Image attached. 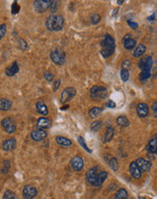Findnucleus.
I'll return each instance as SVG.
<instances>
[{"label": "nucleus", "instance_id": "obj_1", "mask_svg": "<svg viewBox=\"0 0 157 199\" xmlns=\"http://www.w3.org/2000/svg\"><path fill=\"white\" fill-rule=\"evenodd\" d=\"M100 45H101V51L100 54L104 58H109L110 57L116 49V44H115V39L109 33H106L103 37L102 40L100 41Z\"/></svg>", "mask_w": 157, "mask_h": 199}, {"label": "nucleus", "instance_id": "obj_2", "mask_svg": "<svg viewBox=\"0 0 157 199\" xmlns=\"http://www.w3.org/2000/svg\"><path fill=\"white\" fill-rule=\"evenodd\" d=\"M45 26L49 31H60L63 28L64 18L61 15H52L46 19Z\"/></svg>", "mask_w": 157, "mask_h": 199}, {"label": "nucleus", "instance_id": "obj_3", "mask_svg": "<svg viewBox=\"0 0 157 199\" xmlns=\"http://www.w3.org/2000/svg\"><path fill=\"white\" fill-rule=\"evenodd\" d=\"M51 59L52 61L57 65H62L65 64V61H66V55H65V53L62 49L59 48V47H56L54 48L52 52H51Z\"/></svg>", "mask_w": 157, "mask_h": 199}, {"label": "nucleus", "instance_id": "obj_4", "mask_svg": "<svg viewBox=\"0 0 157 199\" xmlns=\"http://www.w3.org/2000/svg\"><path fill=\"white\" fill-rule=\"evenodd\" d=\"M108 95V90L106 87L103 86H93L90 90V97L92 99L99 100L105 99Z\"/></svg>", "mask_w": 157, "mask_h": 199}, {"label": "nucleus", "instance_id": "obj_5", "mask_svg": "<svg viewBox=\"0 0 157 199\" xmlns=\"http://www.w3.org/2000/svg\"><path fill=\"white\" fill-rule=\"evenodd\" d=\"M75 95H76V89H74L73 87H67L62 91L61 94V101L62 103H66L73 99Z\"/></svg>", "mask_w": 157, "mask_h": 199}, {"label": "nucleus", "instance_id": "obj_6", "mask_svg": "<svg viewBox=\"0 0 157 199\" xmlns=\"http://www.w3.org/2000/svg\"><path fill=\"white\" fill-rule=\"evenodd\" d=\"M1 126L3 127L4 131L8 134H12L15 131V124L13 121V120L11 118H5L2 120L1 121Z\"/></svg>", "mask_w": 157, "mask_h": 199}, {"label": "nucleus", "instance_id": "obj_7", "mask_svg": "<svg viewBox=\"0 0 157 199\" xmlns=\"http://www.w3.org/2000/svg\"><path fill=\"white\" fill-rule=\"evenodd\" d=\"M51 3H52L51 0H36L34 2V6L36 12L43 13L46 10L50 9Z\"/></svg>", "mask_w": 157, "mask_h": 199}, {"label": "nucleus", "instance_id": "obj_8", "mask_svg": "<svg viewBox=\"0 0 157 199\" xmlns=\"http://www.w3.org/2000/svg\"><path fill=\"white\" fill-rule=\"evenodd\" d=\"M38 194V191L37 189L33 187V186H30V185H26L24 189H23V197L24 198H30L34 199L35 197H36Z\"/></svg>", "mask_w": 157, "mask_h": 199}, {"label": "nucleus", "instance_id": "obj_9", "mask_svg": "<svg viewBox=\"0 0 157 199\" xmlns=\"http://www.w3.org/2000/svg\"><path fill=\"white\" fill-rule=\"evenodd\" d=\"M98 169H99L98 166H94V167L89 169L87 174H86V181L88 183H89L90 185H92V186H94V184L96 182V178H97V176L99 175Z\"/></svg>", "mask_w": 157, "mask_h": 199}, {"label": "nucleus", "instance_id": "obj_10", "mask_svg": "<svg viewBox=\"0 0 157 199\" xmlns=\"http://www.w3.org/2000/svg\"><path fill=\"white\" fill-rule=\"evenodd\" d=\"M123 44H124V47L126 49V50H132L135 47L136 45V42L134 38H132L131 34H126L124 36L123 38Z\"/></svg>", "mask_w": 157, "mask_h": 199}, {"label": "nucleus", "instance_id": "obj_11", "mask_svg": "<svg viewBox=\"0 0 157 199\" xmlns=\"http://www.w3.org/2000/svg\"><path fill=\"white\" fill-rule=\"evenodd\" d=\"M135 163L138 166L139 169L141 170V172H147L151 169V166H152V164L150 163V161H148L145 159H142V158L137 159Z\"/></svg>", "mask_w": 157, "mask_h": 199}, {"label": "nucleus", "instance_id": "obj_12", "mask_svg": "<svg viewBox=\"0 0 157 199\" xmlns=\"http://www.w3.org/2000/svg\"><path fill=\"white\" fill-rule=\"evenodd\" d=\"M15 146H16V140L14 138L5 139L2 143V148L5 151H12L15 148Z\"/></svg>", "mask_w": 157, "mask_h": 199}, {"label": "nucleus", "instance_id": "obj_13", "mask_svg": "<svg viewBox=\"0 0 157 199\" xmlns=\"http://www.w3.org/2000/svg\"><path fill=\"white\" fill-rule=\"evenodd\" d=\"M47 137V132L44 130H36L31 132V138L35 141H42Z\"/></svg>", "mask_w": 157, "mask_h": 199}, {"label": "nucleus", "instance_id": "obj_14", "mask_svg": "<svg viewBox=\"0 0 157 199\" xmlns=\"http://www.w3.org/2000/svg\"><path fill=\"white\" fill-rule=\"evenodd\" d=\"M71 165L73 167L74 170L76 171H80L82 168H83V166H84V162H83V159L78 157V156H75L71 160Z\"/></svg>", "mask_w": 157, "mask_h": 199}, {"label": "nucleus", "instance_id": "obj_15", "mask_svg": "<svg viewBox=\"0 0 157 199\" xmlns=\"http://www.w3.org/2000/svg\"><path fill=\"white\" fill-rule=\"evenodd\" d=\"M136 112L140 118H145L148 115L149 108L145 103H138L136 107Z\"/></svg>", "mask_w": 157, "mask_h": 199}, {"label": "nucleus", "instance_id": "obj_16", "mask_svg": "<svg viewBox=\"0 0 157 199\" xmlns=\"http://www.w3.org/2000/svg\"><path fill=\"white\" fill-rule=\"evenodd\" d=\"M129 172L131 174V176L135 178V179H139L141 177V175H142V172L141 170L139 169L138 166L136 165L135 162H132L130 165H129Z\"/></svg>", "mask_w": 157, "mask_h": 199}, {"label": "nucleus", "instance_id": "obj_17", "mask_svg": "<svg viewBox=\"0 0 157 199\" xmlns=\"http://www.w3.org/2000/svg\"><path fill=\"white\" fill-rule=\"evenodd\" d=\"M37 130H45V129H49L51 127V120L48 118H44V117H41L37 120Z\"/></svg>", "mask_w": 157, "mask_h": 199}, {"label": "nucleus", "instance_id": "obj_18", "mask_svg": "<svg viewBox=\"0 0 157 199\" xmlns=\"http://www.w3.org/2000/svg\"><path fill=\"white\" fill-rule=\"evenodd\" d=\"M18 71H19V66L17 65V62H14L13 65H11L10 66L5 69V74L9 77H12L15 74H16Z\"/></svg>", "mask_w": 157, "mask_h": 199}, {"label": "nucleus", "instance_id": "obj_19", "mask_svg": "<svg viewBox=\"0 0 157 199\" xmlns=\"http://www.w3.org/2000/svg\"><path fill=\"white\" fill-rule=\"evenodd\" d=\"M35 107H36L37 111L39 112L40 114H42V116L48 115V112H49L48 111V108H47V106L45 105V103L43 101H42V100L37 101L36 104H35Z\"/></svg>", "mask_w": 157, "mask_h": 199}, {"label": "nucleus", "instance_id": "obj_20", "mask_svg": "<svg viewBox=\"0 0 157 199\" xmlns=\"http://www.w3.org/2000/svg\"><path fill=\"white\" fill-rule=\"evenodd\" d=\"M55 140H56V143H57V144H59V145H61V146H62V147H70V146L72 145V140L69 139V138H64V137L58 136V137H56Z\"/></svg>", "mask_w": 157, "mask_h": 199}, {"label": "nucleus", "instance_id": "obj_21", "mask_svg": "<svg viewBox=\"0 0 157 199\" xmlns=\"http://www.w3.org/2000/svg\"><path fill=\"white\" fill-rule=\"evenodd\" d=\"M107 177H108V173L106 171H102V172L99 173V175L96 178V182L94 184V187H100L103 184V182L107 179Z\"/></svg>", "mask_w": 157, "mask_h": 199}, {"label": "nucleus", "instance_id": "obj_22", "mask_svg": "<svg viewBox=\"0 0 157 199\" xmlns=\"http://www.w3.org/2000/svg\"><path fill=\"white\" fill-rule=\"evenodd\" d=\"M12 108V101L10 100L3 98L0 99V110L6 111Z\"/></svg>", "mask_w": 157, "mask_h": 199}, {"label": "nucleus", "instance_id": "obj_23", "mask_svg": "<svg viewBox=\"0 0 157 199\" xmlns=\"http://www.w3.org/2000/svg\"><path fill=\"white\" fill-rule=\"evenodd\" d=\"M146 149H147V151H148L149 153H151V154H155V152H156L157 150V139L155 138H152V139L149 141V143H148V145H147V147H146Z\"/></svg>", "mask_w": 157, "mask_h": 199}, {"label": "nucleus", "instance_id": "obj_24", "mask_svg": "<svg viewBox=\"0 0 157 199\" xmlns=\"http://www.w3.org/2000/svg\"><path fill=\"white\" fill-rule=\"evenodd\" d=\"M145 51H146L145 45L143 44H140L137 45V47H136L135 50L134 51L133 55H134V57H135V58H136V57H140V56H142V55L145 53Z\"/></svg>", "mask_w": 157, "mask_h": 199}, {"label": "nucleus", "instance_id": "obj_25", "mask_svg": "<svg viewBox=\"0 0 157 199\" xmlns=\"http://www.w3.org/2000/svg\"><path fill=\"white\" fill-rule=\"evenodd\" d=\"M114 129L112 128V127H108L107 128V131H106V134H105V136H104V138H103V140H104V142L105 143H107V142H109V141H110V139L113 138V136H114Z\"/></svg>", "mask_w": 157, "mask_h": 199}, {"label": "nucleus", "instance_id": "obj_26", "mask_svg": "<svg viewBox=\"0 0 157 199\" xmlns=\"http://www.w3.org/2000/svg\"><path fill=\"white\" fill-rule=\"evenodd\" d=\"M117 123L120 127H128L130 122L125 116H119L117 119Z\"/></svg>", "mask_w": 157, "mask_h": 199}, {"label": "nucleus", "instance_id": "obj_27", "mask_svg": "<svg viewBox=\"0 0 157 199\" xmlns=\"http://www.w3.org/2000/svg\"><path fill=\"white\" fill-rule=\"evenodd\" d=\"M101 111H102V109H100V108H99V107H93L92 109L89 110V114L90 118L94 119V118L99 116V115L101 114Z\"/></svg>", "mask_w": 157, "mask_h": 199}, {"label": "nucleus", "instance_id": "obj_28", "mask_svg": "<svg viewBox=\"0 0 157 199\" xmlns=\"http://www.w3.org/2000/svg\"><path fill=\"white\" fill-rule=\"evenodd\" d=\"M127 197H128L127 191L125 188H121V189H119L118 192H117L114 199H126Z\"/></svg>", "mask_w": 157, "mask_h": 199}, {"label": "nucleus", "instance_id": "obj_29", "mask_svg": "<svg viewBox=\"0 0 157 199\" xmlns=\"http://www.w3.org/2000/svg\"><path fill=\"white\" fill-rule=\"evenodd\" d=\"M3 199H18V197H17V195L14 193L13 191L6 190L3 195Z\"/></svg>", "mask_w": 157, "mask_h": 199}, {"label": "nucleus", "instance_id": "obj_30", "mask_svg": "<svg viewBox=\"0 0 157 199\" xmlns=\"http://www.w3.org/2000/svg\"><path fill=\"white\" fill-rule=\"evenodd\" d=\"M78 143H79V145L83 148V149L84 150H86L87 152H89V153H92V150L91 149H89V147L87 146V144H86V141L84 140V138L81 137V136H78Z\"/></svg>", "mask_w": 157, "mask_h": 199}, {"label": "nucleus", "instance_id": "obj_31", "mask_svg": "<svg viewBox=\"0 0 157 199\" xmlns=\"http://www.w3.org/2000/svg\"><path fill=\"white\" fill-rule=\"evenodd\" d=\"M152 66H153V58L151 56H147V59H146V62H145V67H144L143 71L151 72Z\"/></svg>", "mask_w": 157, "mask_h": 199}, {"label": "nucleus", "instance_id": "obj_32", "mask_svg": "<svg viewBox=\"0 0 157 199\" xmlns=\"http://www.w3.org/2000/svg\"><path fill=\"white\" fill-rule=\"evenodd\" d=\"M151 76V72H147V71H142L141 73L139 74V79L141 82H145L147 79H149Z\"/></svg>", "mask_w": 157, "mask_h": 199}, {"label": "nucleus", "instance_id": "obj_33", "mask_svg": "<svg viewBox=\"0 0 157 199\" xmlns=\"http://www.w3.org/2000/svg\"><path fill=\"white\" fill-rule=\"evenodd\" d=\"M101 126H102V122H101V121H99V120L93 121V122L91 123V125H90L91 131H98L100 130Z\"/></svg>", "mask_w": 157, "mask_h": 199}, {"label": "nucleus", "instance_id": "obj_34", "mask_svg": "<svg viewBox=\"0 0 157 199\" xmlns=\"http://www.w3.org/2000/svg\"><path fill=\"white\" fill-rule=\"evenodd\" d=\"M17 44H18V47H19L21 50H27V49L29 48V46H28L27 43H26V42H25L24 39H22V38L18 39Z\"/></svg>", "mask_w": 157, "mask_h": 199}, {"label": "nucleus", "instance_id": "obj_35", "mask_svg": "<svg viewBox=\"0 0 157 199\" xmlns=\"http://www.w3.org/2000/svg\"><path fill=\"white\" fill-rule=\"evenodd\" d=\"M120 77H121V80L123 82H126L129 79V72H128V70L122 69V71L120 72Z\"/></svg>", "mask_w": 157, "mask_h": 199}, {"label": "nucleus", "instance_id": "obj_36", "mask_svg": "<svg viewBox=\"0 0 157 199\" xmlns=\"http://www.w3.org/2000/svg\"><path fill=\"white\" fill-rule=\"evenodd\" d=\"M90 20H91V23L93 25H98L101 20V16L98 14H93L90 17Z\"/></svg>", "mask_w": 157, "mask_h": 199}, {"label": "nucleus", "instance_id": "obj_37", "mask_svg": "<svg viewBox=\"0 0 157 199\" xmlns=\"http://www.w3.org/2000/svg\"><path fill=\"white\" fill-rule=\"evenodd\" d=\"M109 166L110 167L114 170V171H117L118 169V159L116 158H112L109 161Z\"/></svg>", "mask_w": 157, "mask_h": 199}, {"label": "nucleus", "instance_id": "obj_38", "mask_svg": "<svg viewBox=\"0 0 157 199\" xmlns=\"http://www.w3.org/2000/svg\"><path fill=\"white\" fill-rule=\"evenodd\" d=\"M9 168H10V161L9 160H4V167L1 169V172L3 174H5V173L8 172Z\"/></svg>", "mask_w": 157, "mask_h": 199}, {"label": "nucleus", "instance_id": "obj_39", "mask_svg": "<svg viewBox=\"0 0 157 199\" xmlns=\"http://www.w3.org/2000/svg\"><path fill=\"white\" fill-rule=\"evenodd\" d=\"M20 10V6L18 5L17 2L15 1L13 5H12V14L15 15V14H17Z\"/></svg>", "mask_w": 157, "mask_h": 199}, {"label": "nucleus", "instance_id": "obj_40", "mask_svg": "<svg viewBox=\"0 0 157 199\" xmlns=\"http://www.w3.org/2000/svg\"><path fill=\"white\" fill-rule=\"evenodd\" d=\"M43 77L45 78V80L46 81H48V82H52V80H53V74L52 73V72H45L44 73H43Z\"/></svg>", "mask_w": 157, "mask_h": 199}, {"label": "nucleus", "instance_id": "obj_41", "mask_svg": "<svg viewBox=\"0 0 157 199\" xmlns=\"http://www.w3.org/2000/svg\"><path fill=\"white\" fill-rule=\"evenodd\" d=\"M5 33H6V26L5 24L0 25V40L5 35Z\"/></svg>", "mask_w": 157, "mask_h": 199}, {"label": "nucleus", "instance_id": "obj_42", "mask_svg": "<svg viewBox=\"0 0 157 199\" xmlns=\"http://www.w3.org/2000/svg\"><path fill=\"white\" fill-rule=\"evenodd\" d=\"M58 6V2L57 1H52L51 3V6H50V10L51 12H55Z\"/></svg>", "mask_w": 157, "mask_h": 199}, {"label": "nucleus", "instance_id": "obj_43", "mask_svg": "<svg viewBox=\"0 0 157 199\" xmlns=\"http://www.w3.org/2000/svg\"><path fill=\"white\" fill-rule=\"evenodd\" d=\"M61 82H62V81H61L60 79H58V80H56V81L54 82V83H53V91H54V92H56V91L59 89V87H60V85H61Z\"/></svg>", "mask_w": 157, "mask_h": 199}, {"label": "nucleus", "instance_id": "obj_44", "mask_svg": "<svg viewBox=\"0 0 157 199\" xmlns=\"http://www.w3.org/2000/svg\"><path fill=\"white\" fill-rule=\"evenodd\" d=\"M127 24L129 25V26L131 27V28H133V29H136L137 27H138V24L137 23H135V22H133V21H127Z\"/></svg>", "mask_w": 157, "mask_h": 199}, {"label": "nucleus", "instance_id": "obj_45", "mask_svg": "<svg viewBox=\"0 0 157 199\" xmlns=\"http://www.w3.org/2000/svg\"><path fill=\"white\" fill-rule=\"evenodd\" d=\"M146 59L147 57H145V58H142L141 61L139 62V68L143 71L144 70V67H145V62H146Z\"/></svg>", "mask_w": 157, "mask_h": 199}, {"label": "nucleus", "instance_id": "obj_46", "mask_svg": "<svg viewBox=\"0 0 157 199\" xmlns=\"http://www.w3.org/2000/svg\"><path fill=\"white\" fill-rule=\"evenodd\" d=\"M130 65H131L130 61H129V60H125V61H124V63H123V65H122V68L127 70V69H129Z\"/></svg>", "mask_w": 157, "mask_h": 199}, {"label": "nucleus", "instance_id": "obj_47", "mask_svg": "<svg viewBox=\"0 0 157 199\" xmlns=\"http://www.w3.org/2000/svg\"><path fill=\"white\" fill-rule=\"evenodd\" d=\"M152 110H153V114L154 116L157 118V102H154L152 105Z\"/></svg>", "mask_w": 157, "mask_h": 199}, {"label": "nucleus", "instance_id": "obj_48", "mask_svg": "<svg viewBox=\"0 0 157 199\" xmlns=\"http://www.w3.org/2000/svg\"><path fill=\"white\" fill-rule=\"evenodd\" d=\"M106 105H107V107H109V108H116V102L113 101V100H108V102H107Z\"/></svg>", "mask_w": 157, "mask_h": 199}, {"label": "nucleus", "instance_id": "obj_49", "mask_svg": "<svg viewBox=\"0 0 157 199\" xmlns=\"http://www.w3.org/2000/svg\"><path fill=\"white\" fill-rule=\"evenodd\" d=\"M155 14H154L153 16H151L148 17V20H154V19H155Z\"/></svg>", "mask_w": 157, "mask_h": 199}, {"label": "nucleus", "instance_id": "obj_50", "mask_svg": "<svg viewBox=\"0 0 157 199\" xmlns=\"http://www.w3.org/2000/svg\"><path fill=\"white\" fill-rule=\"evenodd\" d=\"M68 108H69V105H66V106H63V107H62V108H61V110H67Z\"/></svg>", "mask_w": 157, "mask_h": 199}, {"label": "nucleus", "instance_id": "obj_51", "mask_svg": "<svg viewBox=\"0 0 157 199\" xmlns=\"http://www.w3.org/2000/svg\"><path fill=\"white\" fill-rule=\"evenodd\" d=\"M118 5H122V4L124 3V1H123V0H118Z\"/></svg>", "mask_w": 157, "mask_h": 199}, {"label": "nucleus", "instance_id": "obj_52", "mask_svg": "<svg viewBox=\"0 0 157 199\" xmlns=\"http://www.w3.org/2000/svg\"><path fill=\"white\" fill-rule=\"evenodd\" d=\"M139 199H145V198H143L142 197H139Z\"/></svg>", "mask_w": 157, "mask_h": 199}, {"label": "nucleus", "instance_id": "obj_53", "mask_svg": "<svg viewBox=\"0 0 157 199\" xmlns=\"http://www.w3.org/2000/svg\"><path fill=\"white\" fill-rule=\"evenodd\" d=\"M155 138H156V139H157V133H156V134H155Z\"/></svg>", "mask_w": 157, "mask_h": 199}, {"label": "nucleus", "instance_id": "obj_54", "mask_svg": "<svg viewBox=\"0 0 157 199\" xmlns=\"http://www.w3.org/2000/svg\"><path fill=\"white\" fill-rule=\"evenodd\" d=\"M155 155H157V150H156V152H155Z\"/></svg>", "mask_w": 157, "mask_h": 199}]
</instances>
